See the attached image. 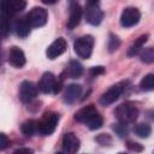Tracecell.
Instances as JSON below:
<instances>
[{"instance_id": "14", "label": "cell", "mask_w": 154, "mask_h": 154, "mask_svg": "<svg viewBox=\"0 0 154 154\" xmlns=\"http://www.w3.org/2000/svg\"><path fill=\"white\" fill-rule=\"evenodd\" d=\"M97 109L94 105H88V106H84L82 107L81 109H78L76 113H75V120L79 122V123H84L85 125L97 114Z\"/></svg>"}, {"instance_id": "17", "label": "cell", "mask_w": 154, "mask_h": 154, "mask_svg": "<svg viewBox=\"0 0 154 154\" xmlns=\"http://www.w3.org/2000/svg\"><path fill=\"white\" fill-rule=\"evenodd\" d=\"M14 31L19 37H26L30 34V29L32 28L30 22L28 20L26 17H20L14 22Z\"/></svg>"}, {"instance_id": "1", "label": "cell", "mask_w": 154, "mask_h": 154, "mask_svg": "<svg viewBox=\"0 0 154 154\" xmlns=\"http://www.w3.org/2000/svg\"><path fill=\"white\" fill-rule=\"evenodd\" d=\"M114 114H116V117H117L119 123L128 125V124L135 123V120L137 119L138 108L132 102H124V103L119 105L116 108Z\"/></svg>"}, {"instance_id": "33", "label": "cell", "mask_w": 154, "mask_h": 154, "mask_svg": "<svg viewBox=\"0 0 154 154\" xmlns=\"http://www.w3.org/2000/svg\"><path fill=\"white\" fill-rule=\"evenodd\" d=\"M99 1L100 0H87L85 5H99Z\"/></svg>"}, {"instance_id": "26", "label": "cell", "mask_w": 154, "mask_h": 154, "mask_svg": "<svg viewBox=\"0 0 154 154\" xmlns=\"http://www.w3.org/2000/svg\"><path fill=\"white\" fill-rule=\"evenodd\" d=\"M113 129H114V131L119 135V137H124V136L128 134V130H126V125H125V124H122V123H118L117 125L114 124Z\"/></svg>"}, {"instance_id": "2", "label": "cell", "mask_w": 154, "mask_h": 154, "mask_svg": "<svg viewBox=\"0 0 154 154\" xmlns=\"http://www.w3.org/2000/svg\"><path fill=\"white\" fill-rule=\"evenodd\" d=\"M63 78H57L52 72H45L38 81V89L45 94H58L61 90Z\"/></svg>"}, {"instance_id": "31", "label": "cell", "mask_w": 154, "mask_h": 154, "mask_svg": "<svg viewBox=\"0 0 154 154\" xmlns=\"http://www.w3.org/2000/svg\"><path fill=\"white\" fill-rule=\"evenodd\" d=\"M14 153H32V149H29V148H19V149H16Z\"/></svg>"}, {"instance_id": "22", "label": "cell", "mask_w": 154, "mask_h": 154, "mask_svg": "<svg viewBox=\"0 0 154 154\" xmlns=\"http://www.w3.org/2000/svg\"><path fill=\"white\" fill-rule=\"evenodd\" d=\"M134 132H135L138 137H141V138H147V137L150 135V132H152V128H150L148 124L140 123V124L135 125Z\"/></svg>"}, {"instance_id": "8", "label": "cell", "mask_w": 154, "mask_h": 154, "mask_svg": "<svg viewBox=\"0 0 154 154\" xmlns=\"http://www.w3.org/2000/svg\"><path fill=\"white\" fill-rule=\"evenodd\" d=\"M141 19V13L136 7H126L122 12L120 24L124 28H131L136 25Z\"/></svg>"}, {"instance_id": "6", "label": "cell", "mask_w": 154, "mask_h": 154, "mask_svg": "<svg viewBox=\"0 0 154 154\" xmlns=\"http://www.w3.org/2000/svg\"><path fill=\"white\" fill-rule=\"evenodd\" d=\"M124 91V83H117L112 87H109L100 97V103L102 106H109L113 102H116L122 93Z\"/></svg>"}, {"instance_id": "16", "label": "cell", "mask_w": 154, "mask_h": 154, "mask_svg": "<svg viewBox=\"0 0 154 154\" xmlns=\"http://www.w3.org/2000/svg\"><path fill=\"white\" fill-rule=\"evenodd\" d=\"M81 93H82V87L79 84H76V83L69 84L65 89L63 100L65 103H73L81 96Z\"/></svg>"}, {"instance_id": "30", "label": "cell", "mask_w": 154, "mask_h": 154, "mask_svg": "<svg viewBox=\"0 0 154 154\" xmlns=\"http://www.w3.org/2000/svg\"><path fill=\"white\" fill-rule=\"evenodd\" d=\"M105 72V69L102 66H94L90 69V73L93 76H99V75H102Z\"/></svg>"}, {"instance_id": "7", "label": "cell", "mask_w": 154, "mask_h": 154, "mask_svg": "<svg viewBox=\"0 0 154 154\" xmlns=\"http://www.w3.org/2000/svg\"><path fill=\"white\" fill-rule=\"evenodd\" d=\"M26 18L30 22L32 28H40V26H43L47 23L48 13L42 7H34L26 14Z\"/></svg>"}, {"instance_id": "18", "label": "cell", "mask_w": 154, "mask_h": 154, "mask_svg": "<svg viewBox=\"0 0 154 154\" xmlns=\"http://www.w3.org/2000/svg\"><path fill=\"white\" fill-rule=\"evenodd\" d=\"M70 78H79L83 75V66L77 60H71L69 65L66 66V70L64 72Z\"/></svg>"}, {"instance_id": "27", "label": "cell", "mask_w": 154, "mask_h": 154, "mask_svg": "<svg viewBox=\"0 0 154 154\" xmlns=\"http://www.w3.org/2000/svg\"><path fill=\"white\" fill-rule=\"evenodd\" d=\"M95 140H96L101 146H108V144L112 143V138H111L108 135H106V134H101V135H99Z\"/></svg>"}, {"instance_id": "28", "label": "cell", "mask_w": 154, "mask_h": 154, "mask_svg": "<svg viewBox=\"0 0 154 154\" xmlns=\"http://www.w3.org/2000/svg\"><path fill=\"white\" fill-rule=\"evenodd\" d=\"M126 147H128V149L134 150V152H142L143 150V147L140 143H136V142H132V141H128Z\"/></svg>"}, {"instance_id": "9", "label": "cell", "mask_w": 154, "mask_h": 154, "mask_svg": "<svg viewBox=\"0 0 154 154\" xmlns=\"http://www.w3.org/2000/svg\"><path fill=\"white\" fill-rule=\"evenodd\" d=\"M26 6V2L24 0H2L1 1V10L2 14L13 17L16 13L24 10Z\"/></svg>"}, {"instance_id": "19", "label": "cell", "mask_w": 154, "mask_h": 154, "mask_svg": "<svg viewBox=\"0 0 154 154\" xmlns=\"http://www.w3.org/2000/svg\"><path fill=\"white\" fill-rule=\"evenodd\" d=\"M147 40H148V35L147 34L141 35L138 38H136L132 42V45L129 47V49H128V53H126L128 57H135L136 54H138L142 51V48H143L144 43L147 42Z\"/></svg>"}, {"instance_id": "5", "label": "cell", "mask_w": 154, "mask_h": 154, "mask_svg": "<svg viewBox=\"0 0 154 154\" xmlns=\"http://www.w3.org/2000/svg\"><path fill=\"white\" fill-rule=\"evenodd\" d=\"M37 91L38 85L31 81H23L19 85V99L22 102L29 103L37 96Z\"/></svg>"}, {"instance_id": "10", "label": "cell", "mask_w": 154, "mask_h": 154, "mask_svg": "<svg viewBox=\"0 0 154 154\" xmlns=\"http://www.w3.org/2000/svg\"><path fill=\"white\" fill-rule=\"evenodd\" d=\"M85 20L91 25H99L103 19V12L99 5H85Z\"/></svg>"}, {"instance_id": "13", "label": "cell", "mask_w": 154, "mask_h": 154, "mask_svg": "<svg viewBox=\"0 0 154 154\" xmlns=\"http://www.w3.org/2000/svg\"><path fill=\"white\" fill-rule=\"evenodd\" d=\"M25 54L24 52L17 47V46H12L10 49H8V63L13 66V67H17V69H20L25 65Z\"/></svg>"}, {"instance_id": "23", "label": "cell", "mask_w": 154, "mask_h": 154, "mask_svg": "<svg viewBox=\"0 0 154 154\" xmlns=\"http://www.w3.org/2000/svg\"><path fill=\"white\" fill-rule=\"evenodd\" d=\"M140 59H141V61H143L146 64L154 63V47L143 48L140 52Z\"/></svg>"}, {"instance_id": "15", "label": "cell", "mask_w": 154, "mask_h": 154, "mask_svg": "<svg viewBox=\"0 0 154 154\" xmlns=\"http://www.w3.org/2000/svg\"><path fill=\"white\" fill-rule=\"evenodd\" d=\"M82 8L81 6L76 2V1H71V5H70V14H69V19H67V29L72 30L75 29L79 22H81V18H82Z\"/></svg>"}, {"instance_id": "32", "label": "cell", "mask_w": 154, "mask_h": 154, "mask_svg": "<svg viewBox=\"0 0 154 154\" xmlns=\"http://www.w3.org/2000/svg\"><path fill=\"white\" fill-rule=\"evenodd\" d=\"M59 0H42V2L45 5H54L55 2H58Z\"/></svg>"}, {"instance_id": "3", "label": "cell", "mask_w": 154, "mask_h": 154, "mask_svg": "<svg viewBox=\"0 0 154 154\" xmlns=\"http://www.w3.org/2000/svg\"><path fill=\"white\" fill-rule=\"evenodd\" d=\"M59 122V116L55 112H46L37 122V134L41 136H49L54 132Z\"/></svg>"}, {"instance_id": "24", "label": "cell", "mask_w": 154, "mask_h": 154, "mask_svg": "<svg viewBox=\"0 0 154 154\" xmlns=\"http://www.w3.org/2000/svg\"><path fill=\"white\" fill-rule=\"evenodd\" d=\"M102 124H103V119H102V117L100 116V113H97V114L87 124V126H88L90 130H97V129H100V128L102 126Z\"/></svg>"}, {"instance_id": "25", "label": "cell", "mask_w": 154, "mask_h": 154, "mask_svg": "<svg viewBox=\"0 0 154 154\" xmlns=\"http://www.w3.org/2000/svg\"><path fill=\"white\" fill-rule=\"evenodd\" d=\"M119 46H120V40L114 34H109V38H108V43H107L108 51L109 52H114Z\"/></svg>"}, {"instance_id": "20", "label": "cell", "mask_w": 154, "mask_h": 154, "mask_svg": "<svg viewBox=\"0 0 154 154\" xmlns=\"http://www.w3.org/2000/svg\"><path fill=\"white\" fill-rule=\"evenodd\" d=\"M20 131L25 135V136H32L37 132V120L34 119H29L26 122H24L20 126Z\"/></svg>"}, {"instance_id": "12", "label": "cell", "mask_w": 154, "mask_h": 154, "mask_svg": "<svg viewBox=\"0 0 154 154\" xmlns=\"http://www.w3.org/2000/svg\"><path fill=\"white\" fill-rule=\"evenodd\" d=\"M79 146H81V142H79L78 137L73 132H66L63 136L61 147H63V150L65 153L73 154L79 149Z\"/></svg>"}, {"instance_id": "11", "label": "cell", "mask_w": 154, "mask_h": 154, "mask_svg": "<svg viewBox=\"0 0 154 154\" xmlns=\"http://www.w3.org/2000/svg\"><path fill=\"white\" fill-rule=\"evenodd\" d=\"M66 47H67V43L65 41V38L63 37H58L57 40H54L47 48L46 51V55L48 59L53 60L55 58H58L59 55H61L65 51H66Z\"/></svg>"}, {"instance_id": "4", "label": "cell", "mask_w": 154, "mask_h": 154, "mask_svg": "<svg viewBox=\"0 0 154 154\" xmlns=\"http://www.w3.org/2000/svg\"><path fill=\"white\" fill-rule=\"evenodd\" d=\"M94 47V37L91 35H85L77 38L73 43V48L76 54L82 59H89L93 53Z\"/></svg>"}, {"instance_id": "21", "label": "cell", "mask_w": 154, "mask_h": 154, "mask_svg": "<svg viewBox=\"0 0 154 154\" xmlns=\"http://www.w3.org/2000/svg\"><path fill=\"white\" fill-rule=\"evenodd\" d=\"M140 88L144 91L154 90V73L146 75L140 82Z\"/></svg>"}, {"instance_id": "29", "label": "cell", "mask_w": 154, "mask_h": 154, "mask_svg": "<svg viewBox=\"0 0 154 154\" xmlns=\"http://www.w3.org/2000/svg\"><path fill=\"white\" fill-rule=\"evenodd\" d=\"M8 144H10V141H8L7 136L5 134H0V149L4 150Z\"/></svg>"}]
</instances>
